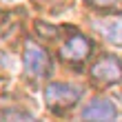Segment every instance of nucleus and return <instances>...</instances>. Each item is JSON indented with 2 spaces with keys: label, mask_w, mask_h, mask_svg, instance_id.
<instances>
[{
  "label": "nucleus",
  "mask_w": 122,
  "mask_h": 122,
  "mask_svg": "<svg viewBox=\"0 0 122 122\" xmlns=\"http://www.w3.org/2000/svg\"><path fill=\"white\" fill-rule=\"evenodd\" d=\"M91 7H96V9H113L120 0H87Z\"/></svg>",
  "instance_id": "nucleus-9"
},
{
  "label": "nucleus",
  "mask_w": 122,
  "mask_h": 122,
  "mask_svg": "<svg viewBox=\"0 0 122 122\" xmlns=\"http://www.w3.org/2000/svg\"><path fill=\"white\" fill-rule=\"evenodd\" d=\"M116 122H122V118H120V120H116Z\"/></svg>",
  "instance_id": "nucleus-10"
},
{
  "label": "nucleus",
  "mask_w": 122,
  "mask_h": 122,
  "mask_svg": "<svg viewBox=\"0 0 122 122\" xmlns=\"http://www.w3.org/2000/svg\"><path fill=\"white\" fill-rule=\"evenodd\" d=\"M116 113H118V109L113 104V100L98 96L82 109L80 122H113L116 120Z\"/></svg>",
  "instance_id": "nucleus-5"
},
{
  "label": "nucleus",
  "mask_w": 122,
  "mask_h": 122,
  "mask_svg": "<svg viewBox=\"0 0 122 122\" xmlns=\"http://www.w3.org/2000/svg\"><path fill=\"white\" fill-rule=\"evenodd\" d=\"M22 67L29 78H42L51 71V56L38 42L27 40L22 47Z\"/></svg>",
  "instance_id": "nucleus-2"
},
{
  "label": "nucleus",
  "mask_w": 122,
  "mask_h": 122,
  "mask_svg": "<svg viewBox=\"0 0 122 122\" xmlns=\"http://www.w3.org/2000/svg\"><path fill=\"white\" fill-rule=\"evenodd\" d=\"M93 29L102 36V38H107L109 42H113V45H120V47H122V18L93 22Z\"/></svg>",
  "instance_id": "nucleus-6"
},
{
  "label": "nucleus",
  "mask_w": 122,
  "mask_h": 122,
  "mask_svg": "<svg viewBox=\"0 0 122 122\" xmlns=\"http://www.w3.org/2000/svg\"><path fill=\"white\" fill-rule=\"evenodd\" d=\"M33 29H36V33H38L40 38H47V40H53L56 36L60 33V27H56V25H49V22H45V20H36Z\"/></svg>",
  "instance_id": "nucleus-8"
},
{
  "label": "nucleus",
  "mask_w": 122,
  "mask_h": 122,
  "mask_svg": "<svg viewBox=\"0 0 122 122\" xmlns=\"http://www.w3.org/2000/svg\"><path fill=\"white\" fill-rule=\"evenodd\" d=\"M89 76L100 87L118 84V82H122V60L118 56H102L100 60L93 62Z\"/></svg>",
  "instance_id": "nucleus-3"
},
{
  "label": "nucleus",
  "mask_w": 122,
  "mask_h": 122,
  "mask_svg": "<svg viewBox=\"0 0 122 122\" xmlns=\"http://www.w3.org/2000/svg\"><path fill=\"white\" fill-rule=\"evenodd\" d=\"M82 98V91L71 82H49L45 87V104L53 113H64L71 107H76Z\"/></svg>",
  "instance_id": "nucleus-1"
},
{
  "label": "nucleus",
  "mask_w": 122,
  "mask_h": 122,
  "mask_svg": "<svg viewBox=\"0 0 122 122\" xmlns=\"http://www.w3.org/2000/svg\"><path fill=\"white\" fill-rule=\"evenodd\" d=\"M0 122H40V120L20 109H2L0 111Z\"/></svg>",
  "instance_id": "nucleus-7"
},
{
  "label": "nucleus",
  "mask_w": 122,
  "mask_h": 122,
  "mask_svg": "<svg viewBox=\"0 0 122 122\" xmlns=\"http://www.w3.org/2000/svg\"><path fill=\"white\" fill-rule=\"evenodd\" d=\"M91 51H93V42L87 38V36L73 33L60 47V58L64 62H71V64H82L91 56Z\"/></svg>",
  "instance_id": "nucleus-4"
}]
</instances>
